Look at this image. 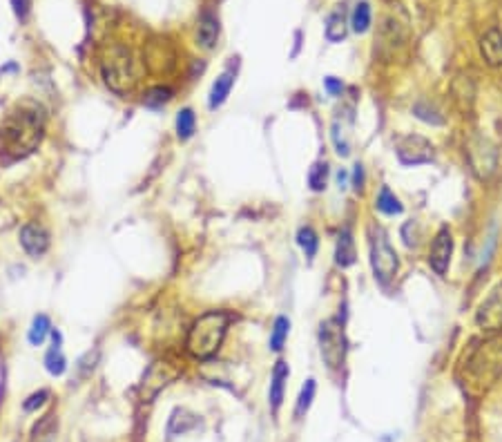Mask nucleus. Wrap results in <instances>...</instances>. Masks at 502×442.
<instances>
[{"label": "nucleus", "instance_id": "f257e3e1", "mask_svg": "<svg viewBox=\"0 0 502 442\" xmlns=\"http://www.w3.org/2000/svg\"><path fill=\"white\" fill-rule=\"evenodd\" d=\"M45 132V118L38 107H18L12 116L7 118L3 127V143L7 152H12L16 159L32 154L40 145Z\"/></svg>", "mask_w": 502, "mask_h": 442}, {"label": "nucleus", "instance_id": "f03ea898", "mask_svg": "<svg viewBox=\"0 0 502 442\" xmlns=\"http://www.w3.org/2000/svg\"><path fill=\"white\" fill-rule=\"evenodd\" d=\"M228 313L224 310H208L201 315L192 328H190L186 339V351L195 360H210L219 353L221 344H224L226 330H228Z\"/></svg>", "mask_w": 502, "mask_h": 442}, {"label": "nucleus", "instance_id": "7ed1b4c3", "mask_svg": "<svg viewBox=\"0 0 502 442\" xmlns=\"http://www.w3.org/2000/svg\"><path fill=\"white\" fill-rule=\"evenodd\" d=\"M462 369L467 387H478L480 391L491 387L502 375V339H487L471 348Z\"/></svg>", "mask_w": 502, "mask_h": 442}, {"label": "nucleus", "instance_id": "20e7f679", "mask_svg": "<svg viewBox=\"0 0 502 442\" xmlns=\"http://www.w3.org/2000/svg\"><path fill=\"white\" fill-rule=\"evenodd\" d=\"M103 78L112 92L125 96L138 83V69L132 54L123 47H114L103 60Z\"/></svg>", "mask_w": 502, "mask_h": 442}, {"label": "nucleus", "instance_id": "39448f33", "mask_svg": "<svg viewBox=\"0 0 502 442\" xmlns=\"http://www.w3.org/2000/svg\"><path fill=\"white\" fill-rule=\"evenodd\" d=\"M319 351L321 357L328 364V369H339L344 364V355H346V337H344V328L337 319H326L321 321L319 326Z\"/></svg>", "mask_w": 502, "mask_h": 442}, {"label": "nucleus", "instance_id": "423d86ee", "mask_svg": "<svg viewBox=\"0 0 502 442\" xmlns=\"http://www.w3.org/2000/svg\"><path fill=\"white\" fill-rule=\"evenodd\" d=\"M370 266H373L375 279L382 281V284H388V281L397 275L400 261H397L395 250L388 244L384 230H377L373 239H370Z\"/></svg>", "mask_w": 502, "mask_h": 442}, {"label": "nucleus", "instance_id": "0eeeda50", "mask_svg": "<svg viewBox=\"0 0 502 442\" xmlns=\"http://www.w3.org/2000/svg\"><path fill=\"white\" fill-rule=\"evenodd\" d=\"M476 324L485 333H498L502 330V281L491 288V293L482 299L476 313Z\"/></svg>", "mask_w": 502, "mask_h": 442}, {"label": "nucleus", "instance_id": "6e6552de", "mask_svg": "<svg viewBox=\"0 0 502 442\" xmlns=\"http://www.w3.org/2000/svg\"><path fill=\"white\" fill-rule=\"evenodd\" d=\"M433 154H436L433 145H431V141H427L424 136L409 134L404 139H400V143H397V159H400V163H404V166L431 163Z\"/></svg>", "mask_w": 502, "mask_h": 442}, {"label": "nucleus", "instance_id": "1a4fd4ad", "mask_svg": "<svg viewBox=\"0 0 502 442\" xmlns=\"http://www.w3.org/2000/svg\"><path fill=\"white\" fill-rule=\"evenodd\" d=\"M18 239H20V246L25 248V253L34 259L43 257L49 248V233L40 224H34V221H29V224L20 228Z\"/></svg>", "mask_w": 502, "mask_h": 442}, {"label": "nucleus", "instance_id": "9d476101", "mask_svg": "<svg viewBox=\"0 0 502 442\" xmlns=\"http://www.w3.org/2000/svg\"><path fill=\"white\" fill-rule=\"evenodd\" d=\"M451 255H454V239H451L449 228H442L436 235L433 244H431V250H429L431 268H433L438 275H445L447 268H449Z\"/></svg>", "mask_w": 502, "mask_h": 442}, {"label": "nucleus", "instance_id": "9b49d317", "mask_svg": "<svg viewBox=\"0 0 502 442\" xmlns=\"http://www.w3.org/2000/svg\"><path fill=\"white\" fill-rule=\"evenodd\" d=\"M350 125H353V116H350V112H337V116L333 118L330 139H333L335 152L339 157L350 154Z\"/></svg>", "mask_w": 502, "mask_h": 442}, {"label": "nucleus", "instance_id": "f8f14e48", "mask_svg": "<svg viewBox=\"0 0 502 442\" xmlns=\"http://www.w3.org/2000/svg\"><path fill=\"white\" fill-rule=\"evenodd\" d=\"M150 375H145L143 378V396L145 398H152V396H156L161 389H163L170 380H172L177 373L174 371H170L168 369V364L165 362H156V364L147 371Z\"/></svg>", "mask_w": 502, "mask_h": 442}, {"label": "nucleus", "instance_id": "ddd939ff", "mask_svg": "<svg viewBox=\"0 0 502 442\" xmlns=\"http://www.w3.org/2000/svg\"><path fill=\"white\" fill-rule=\"evenodd\" d=\"M219 40V20L215 14L204 12L197 25V43L204 49H215Z\"/></svg>", "mask_w": 502, "mask_h": 442}, {"label": "nucleus", "instance_id": "4468645a", "mask_svg": "<svg viewBox=\"0 0 502 442\" xmlns=\"http://www.w3.org/2000/svg\"><path fill=\"white\" fill-rule=\"evenodd\" d=\"M288 375H290V369L284 360H279L275 369H273V378H270V407L277 414L281 402H284V389H286V382H288Z\"/></svg>", "mask_w": 502, "mask_h": 442}, {"label": "nucleus", "instance_id": "2eb2a0df", "mask_svg": "<svg viewBox=\"0 0 502 442\" xmlns=\"http://www.w3.org/2000/svg\"><path fill=\"white\" fill-rule=\"evenodd\" d=\"M480 54L491 67L502 65V32H498V29H489V32L480 38Z\"/></svg>", "mask_w": 502, "mask_h": 442}, {"label": "nucleus", "instance_id": "dca6fc26", "mask_svg": "<svg viewBox=\"0 0 502 442\" xmlns=\"http://www.w3.org/2000/svg\"><path fill=\"white\" fill-rule=\"evenodd\" d=\"M355 239H353V233H350L348 228L339 230L337 235V246H335V264L339 268H348L355 264Z\"/></svg>", "mask_w": 502, "mask_h": 442}, {"label": "nucleus", "instance_id": "f3484780", "mask_svg": "<svg viewBox=\"0 0 502 442\" xmlns=\"http://www.w3.org/2000/svg\"><path fill=\"white\" fill-rule=\"evenodd\" d=\"M199 425V418L188 409H174L168 420V436H183Z\"/></svg>", "mask_w": 502, "mask_h": 442}, {"label": "nucleus", "instance_id": "a211bd4d", "mask_svg": "<svg viewBox=\"0 0 502 442\" xmlns=\"http://www.w3.org/2000/svg\"><path fill=\"white\" fill-rule=\"evenodd\" d=\"M235 85V74L233 72H224L215 83H213V89H210V98H208V107L210 109H217L221 107L228 100L230 96V89Z\"/></svg>", "mask_w": 502, "mask_h": 442}, {"label": "nucleus", "instance_id": "6ab92c4d", "mask_svg": "<svg viewBox=\"0 0 502 442\" xmlns=\"http://www.w3.org/2000/svg\"><path fill=\"white\" fill-rule=\"evenodd\" d=\"M348 34V23H346V12L344 7H337L335 12H330L326 18V38L330 43H339Z\"/></svg>", "mask_w": 502, "mask_h": 442}, {"label": "nucleus", "instance_id": "aec40b11", "mask_svg": "<svg viewBox=\"0 0 502 442\" xmlns=\"http://www.w3.org/2000/svg\"><path fill=\"white\" fill-rule=\"evenodd\" d=\"M52 335H54V344L45 355V369L52 375H63L67 371V360L63 355V351H60V333L58 330H52Z\"/></svg>", "mask_w": 502, "mask_h": 442}, {"label": "nucleus", "instance_id": "412c9836", "mask_svg": "<svg viewBox=\"0 0 502 442\" xmlns=\"http://www.w3.org/2000/svg\"><path fill=\"white\" fill-rule=\"evenodd\" d=\"M375 206L379 213H384L388 217H393V215H402V204H400V199L391 193V188L388 186H382V190L377 193V199H375Z\"/></svg>", "mask_w": 502, "mask_h": 442}, {"label": "nucleus", "instance_id": "4be33fe9", "mask_svg": "<svg viewBox=\"0 0 502 442\" xmlns=\"http://www.w3.org/2000/svg\"><path fill=\"white\" fill-rule=\"evenodd\" d=\"M195 130H197V114L190 107H183L177 114V136H179V141L192 139Z\"/></svg>", "mask_w": 502, "mask_h": 442}, {"label": "nucleus", "instance_id": "5701e85b", "mask_svg": "<svg viewBox=\"0 0 502 442\" xmlns=\"http://www.w3.org/2000/svg\"><path fill=\"white\" fill-rule=\"evenodd\" d=\"M288 333H290V319L286 315H279L273 324V333H270V351L279 353L286 344Z\"/></svg>", "mask_w": 502, "mask_h": 442}, {"label": "nucleus", "instance_id": "b1692460", "mask_svg": "<svg viewBox=\"0 0 502 442\" xmlns=\"http://www.w3.org/2000/svg\"><path fill=\"white\" fill-rule=\"evenodd\" d=\"M350 27H353L355 34L368 32V27H370V5L364 3V0L357 3L355 9H353V14H350Z\"/></svg>", "mask_w": 502, "mask_h": 442}, {"label": "nucleus", "instance_id": "393cba45", "mask_svg": "<svg viewBox=\"0 0 502 442\" xmlns=\"http://www.w3.org/2000/svg\"><path fill=\"white\" fill-rule=\"evenodd\" d=\"M52 333V321H49L47 315H36L32 321V328H29V342L34 346H40L47 339V335Z\"/></svg>", "mask_w": 502, "mask_h": 442}, {"label": "nucleus", "instance_id": "a878e982", "mask_svg": "<svg viewBox=\"0 0 502 442\" xmlns=\"http://www.w3.org/2000/svg\"><path fill=\"white\" fill-rule=\"evenodd\" d=\"M297 244L299 248L304 250V255L308 259H313L317 255V248H319V239H317V233L310 226H304V228H299V233H297Z\"/></svg>", "mask_w": 502, "mask_h": 442}, {"label": "nucleus", "instance_id": "bb28decb", "mask_svg": "<svg viewBox=\"0 0 502 442\" xmlns=\"http://www.w3.org/2000/svg\"><path fill=\"white\" fill-rule=\"evenodd\" d=\"M326 181H328V163L326 161H317V163H313V168L308 170V186H310V190H315V193H321V190L326 188Z\"/></svg>", "mask_w": 502, "mask_h": 442}, {"label": "nucleus", "instance_id": "cd10ccee", "mask_svg": "<svg viewBox=\"0 0 502 442\" xmlns=\"http://www.w3.org/2000/svg\"><path fill=\"white\" fill-rule=\"evenodd\" d=\"M315 389H317V384H315V380H313V378L306 380V384L301 387V391H299V398H297V407H295V416H297V418L304 416L306 411L310 409V405H313Z\"/></svg>", "mask_w": 502, "mask_h": 442}, {"label": "nucleus", "instance_id": "c85d7f7f", "mask_svg": "<svg viewBox=\"0 0 502 442\" xmlns=\"http://www.w3.org/2000/svg\"><path fill=\"white\" fill-rule=\"evenodd\" d=\"M172 89L170 87H163V85H159V87H152L150 89V92L145 94V98H143V103L147 105V107H163L165 103H170V100H172Z\"/></svg>", "mask_w": 502, "mask_h": 442}, {"label": "nucleus", "instance_id": "c756f323", "mask_svg": "<svg viewBox=\"0 0 502 442\" xmlns=\"http://www.w3.org/2000/svg\"><path fill=\"white\" fill-rule=\"evenodd\" d=\"M96 362H98V351H87V353L76 362V380H85L92 375Z\"/></svg>", "mask_w": 502, "mask_h": 442}, {"label": "nucleus", "instance_id": "7c9ffc66", "mask_svg": "<svg viewBox=\"0 0 502 442\" xmlns=\"http://www.w3.org/2000/svg\"><path fill=\"white\" fill-rule=\"evenodd\" d=\"M34 436H36V440H49L54 436V414H47L43 420L38 422L36 425V429H34Z\"/></svg>", "mask_w": 502, "mask_h": 442}, {"label": "nucleus", "instance_id": "2f4dec72", "mask_svg": "<svg viewBox=\"0 0 502 442\" xmlns=\"http://www.w3.org/2000/svg\"><path fill=\"white\" fill-rule=\"evenodd\" d=\"M47 398H49V391L40 389L38 394L29 396V398L25 400V411H36L38 407H43V405H45V400H47Z\"/></svg>", "mask_w": 502, "mask_h": 442}, {"label": "nucleus", "instance_id": "473e14b6", "mask_svg": "<svg viewBox=\"0 0 502 442\" xmlns=\"http://www.w3.org/2000/svg\"><path fill=\"white\" fill-rule=\"evenodd\" d=\"M324 87H326V92H328L330 96H339V94H341V89H344V83H341V80L335 78V76H326V78H324Z\"/></svg>", "mask_w": 502, "mask_h": 442}, {"label": "nucleus", "instance_id": "72a5a7b5", "mask_svg": "<svg viewBox=\"0 0 502 442\" xmlns=\"http://www.w3.org/2000/svg\"><path fill=\"white\" fill-rule=\"evenodd\" d=\"M12 5H14V12H16V16L20 18V20H25L27 18V14H29V0H12Z\"/></svg>", "mask_w": 502, "mask_h": 442}, {"label": "nucleus", "instance_id": "f704fd0d", "mask_svg": "<svg viewBox=\"0 0 502 442\" xmlns=\"http://www.w3.org/2000/svg\"><path fill=\"white\" fill-rule=\"evenodd\" d=\"M361 181H364V173H361V166L357 163L355 166V173H353V186H355V190L361 188Z\"/></svg>", "mask_w": 502, "mask_h": 442}, {"label": "nucleus", "instance_id": "c9c22d12", "mask_svg": "<svg viewBox=\"0 0 502 442\" xmlns=\"http://www.w3.org/2000/svg\"><path fill=\"white\" fill-rule=\"evenodd\" d=\"M337 184H339V188H346V173L337 175Z\"/></svg>", "mask_w": 502, "mask_h": 442}]
</instances>
